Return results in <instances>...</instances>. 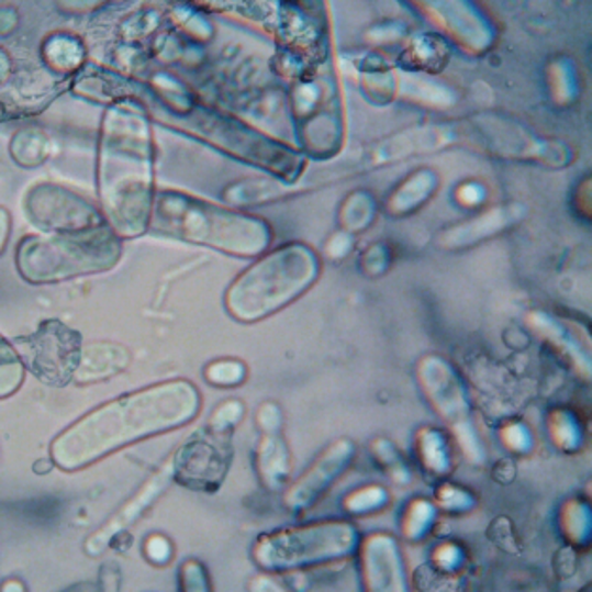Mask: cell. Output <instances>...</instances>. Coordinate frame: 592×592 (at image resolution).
Returning <instances> with one entry per match:
<instances>
[{
  "label": "cell",
  "instance_id": "obj_8",
  "mask_svg": "<svg viewBox=\"0 0 592 592\" xmlns=\"http://www.w3.org/2000/svg\"><path fill=\"white\" fill-rule=\"evenodd\" d=\"M437 186V178L429 170H418L407 182L400 186L390 199L389 209L392 214H407L409 211H415L424 203L426 199L434 193Z\"/></svg>",
  "mask_w": 592,
  "mask_h": 592
},
{
  "label": "cell",
  "instance_id": "obj_11",
  "mask_svg": "<svg viewBox=\"0 0 592 592\" xmlns=\"http://www.w3.org/2000/svg\"><path fill=\"white\" fill-rule=\"evenodd\" d=\"M245 377V368L237 361H219L206 369V379L214 384H237Z\"/></svg>",
  "mask_w": 592,
  "mask_h": 592
},
{
  "label": "cell",
  "instance_id": "obj_4",
  "mask_svg": "<svg viewBox=\"0 0 592 592\" xmlns=\"http://www.w3.org/2000/svg\"><path fill=\"white\" fill-rule=\"evenodd\" d=\"M230 470L227 445L211 439H196L178 453L172 473L178 483L196 491L212 492L219 489Z\"/></svg>",
  "mask_w": 592,
  "mask_h": 592
},
{
  "label": "cell",
  "instance_id": "obj_2",
  "mask_svg": "<svg viewBox=\"0 0 592 592\" xmlns=\"http://www.w3.org/2000/svg\"><path fill=\"white\" fill-rule=\"evenodd\" d=\"M161 222L167 225V232L219 246L227 253L258 254L269 243V230L259 220L220 211L191 199H165Z\"/></svg>",
  "mask_w": 592,
  "mask_h": 592
},
{
  "label": "cell",
  "instance_id": "obj_10",
  "mask_svg": "<svg viewBox=\"0 0 592 592\" xmlns=\"http://www.w3.org/2000/svg\"><path fill=\"white\" fill-rule=\"evenodd\" d=\"M375 216V203L368 193H355L348 199L343 212V224L347 225L350 232H358L371 224Z\"/></svg>",
  "mask_w": 592,
  "mask_h": 592
},
{
  "label": "cell",
  "instance_id": "obj_1",
  "mask_svg": "<svg viewBox=\"0 0 592 592\" xmlns=\"http://www.w3.org/2000/svg\"><path fill=\"white\" fill-rule=\"evenodd\" d=\"M319 272L305 246H287L246 271L227 293V306L241 321H258L300 295Z\"/></svg>",
  "mask_w": 592,
  "mask_h": 592
},
{
  "label": "cell",
  "instance_id": "obj_3",
  "mask_svg": "<svg viewBox=\"0 0 592 592\" xmlns=\"http://www.w3.org/2000/svg\"><path fill=\"white\" fill-rule=\"evenodd\" d=\"M358 545V532L350 523L329 521L261 536L254 559L271 572L345 559Z\"/></svg>",
  "mask_w": 592,
  "mask_h": 592
},
{
  "label": "cell",
  "instance_id": "obj_9",
  "mask_svg": "<svg viewBox=\"0 0 592 592\" xmlns=\"http://www.w3.org/2000/svg\"><path fill=\"white\" fill-rule=\"evenodd\" d=\"M259 471L269 487L277 489L284 483L288 473V455L284 445L277 439H267L261 445V458H259Z\"/></svg>",
  "mask_w": 592,
  "mask_h": 592
},
{
  "label": "cell",
  "instance_id": "obj_13",
  "mask_svg": "<svg viewBox=\"0 0 592 592\" xmlns=\"http://www.w3.org/2000/svg\"><path fill=\"white\" fill-rule=\"evenodd\" d=\"M389 266V254L384 250V246L375 245L369 248L368 254L364 256V269L366 271H373L375 275L384 271Z\"/></svg>",
  "mask_w": 592,
  "mask_h": 592
},
{
  "label": "cell",
  "instance_id": "obj_6",
  "mask_svg": "<svg viewBox=\"0 0 592 592\" xmlns=\"http://www.w3.org/2000/svg\"><path fill=\"white\" fill-rule=\"evenodd\" d=\"M364 572L368 573V583L377 591H403L402 562L398 545L387 536L369 538L364 549Z\"/></svg>",
  "mask_w": 592,
  "mask_h": 592
},
{
  "label": "cell",
  "instance_id": "obj_7",
  "mask_svg": "<svg viewBox=\"0 0 592 592\" xmlns=\"http://www.w3.org/2000/svg\"><path fill=\"white\" fill-rule=\"evenodd\" d=\"M521 206L513 204V206H498L492 211L484 212L479 219L470 220L468 224L457 225V227H450L449 232L439 235V243L445 248H466V246L476 245L483 238L492 237L498 232H504L505 227L515 224L521 219Z\"/></svg>",
  "mask_w": 592,
  "mask_h": 592
},
{
  "label": "cell",
  "instance_id": "obj_14",
  "mask_svg": "<svg viewBox=\"0 0 592 592\" xmlns=\"http://www.w3.org/2000/svg\"><path fill=\"white\" fill-rule=\"evenodd\" d=\"M366 494L368 496H364V491L358 492L353 500H348V507H353V511H368L375 505L382 504V500H384L382 489H368Z\"/></svg>",
  "mask_w": 592,
  "mask_h": 592
},
{
  "label": "cell",
  "instance_id": "obj_12",
  "mask_svg": "<svg viewBox=\"0 0 592 592\" xmlns=\"http://www.w3.org/2000/svg\"><path fill=\"white\" fill-rule=\"evenodd\" d=\"M144 551H146V557L154 562V565H165L170 560V544L167 539L161 538V536H152L146 545H144Z\"/></svg>",
  "mask_w": 592,
  "mask_h": 592
},
{
  "label": "cell",
  "instance_id": "obj_5",
  "mask_svg": "<svg viewBox=\"0 0 592 592\" xmlns=\"http://www.w3.org/2000/svg\"><path fill=\"white\" fill-rule=\"evenodd\" d=\"M353 457H355L353 443L339 442L332 445L322 458H319V462L293 484L292 491L288 492L287 504L295 511L314 504L322 492L347 470Z\"/></svg>",
  "mask_w": 592,
  "mask_h": 592
}]
</instances>
